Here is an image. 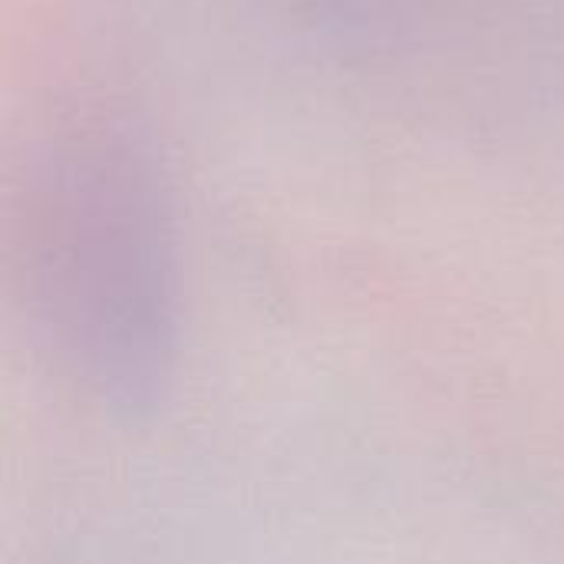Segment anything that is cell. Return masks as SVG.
Returning <instances> with one entry per match:
<instances>
[{
	"mask_svg": "<svg viewBox=\"0 0 564 564\" xmlns=\"http://www.w3.org/2000/svg\"><path fill=\"white\" fill-rule=\"evenodd\" d=\"M26 251L96 377L139 393L162 377L169 225L152 159L116 116L56 119L26 162Z\"/></svg>",
	"mask_w": 564,
	"mask_h": 564,
	"instance_id": "cell-1",
	"label": "cell"
}]
</instances>
